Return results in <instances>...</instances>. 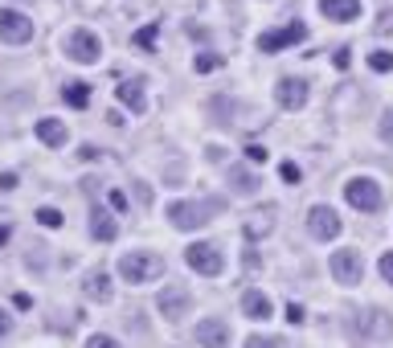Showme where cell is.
I'll use <instances>...</instances> for the list:
<instances>
[{
    "mask_svg": "<svg viewBox=\"0 0 393 348\" xmlns=\"http://www.w3.org/2000/svg\"><path fill=\"white\" fill-rule=\"evenodd\" d=\"M275 98H278V107H287V111H299L303 103H307V82H303V78H278Z\"/></svg>",
    "mask_w": 393,
    "mask_h": 348,
    "instance_id": "13",
    "label": "cell"
},
{
    "mask_svg": "<svg viewBox=\"0 0 393 348\" xmlns=\"http://www.w3.org/2000/svg\"><path fill=\"white\" fill-rule=\"evenodd\" d=\"M226 66V58H221V53H213V49H205V53H197V58H193V70H197V74H213V70H221Z\"/></svg>",
    "mask_w": 393,
    "mask_h": 348,
    "instance_id": "23",
    "label": "cell"
},
{
    "mask_svg": "<svg viewBox=\"0 0 393 348\" xmlns=\"http://www.w3.org/2000/svg\"><path fill=\"white\" fill-rule=\"evenodd\" d=\"M303 37H307V25H303V21H287L283 29H271V33L258 37V53H278V49L295 46V41H303Z\"/></svg>",
    "mask_w": 393,
    "mask_h": 348,
    "instance_id": "7",
    "label": "cell"
},
{
    "mask_svg": "<svg viewBox=\"0 0 393 348\" xmlns=\"http://www.w3.org/2000/svg\"><path fill=\"white\" fill-rule=\"evenodd\" d=\"M369 66L377 70V74H389V70H393V53L377 49V53H369Z\"/></svg>",
    "mask_w": 393,
    "mask_h": 348,
    "instance_id": "25",
    "label": "cell"
},
{
    "mask_svg": "<svg viewBox=\"0 0 393 348\" xmlns=\"http://www.w3.org/2000/svg\"><path fill=\"white\" fill-rule=\"evenodd\" d=\"M320 13L328 21H356L361 17V0H320Z\"/></svg>",
    "mask_w": 393,
    "mask_h": 348,
    "instance_id": "14",
    "label": "cell"
},
{
    "mask_svg": "<svg viewBox=\"0 0 393 348\" xmlns=\"http://www.w3.org/2000/svg\"><path fill=\"white\" fill-rule=\"evenodd\" d=\"M156 33H160V25L152 21V25H143V29H139V33L131 37V41H136L139 49H152V46H156Z\"/></svg>",
    "mask_w": 393,
    "mask_h": 348,
    "instance_id": "24",
    "label": "cell"
},
{
    "mask_svg": "<svg viewBox=\"0 0 393 348\" xmlns=\"http://www.w3.org/2000/svg\"><path fill=\"white\" fill-rule=\"evenodd\" d=\"M185 262L205 278H217L221 271H226V258H221V250H217L213 242H193V246L185 250Z\"/></svg>",
    "mask_w": 393,
    "mask_h": 348,
    "instance_id": "5",
    "label": "cell"
},
{
    "mask_svg": "<svg viewBox=\"0 0 393 348\" xmlns=\"http://www.w3.org/2000/svg\"><path fill=\"white\" fill-rule=\"evenodd\" d=\"M82 291H86V299L107 303V299H111V278L103 275V271H91V275H86V287H82Z\"/></svg>",
    "mask_w": 393,
    "mask_h": 348,
    "instance_id": "20",
    "label": "cell"
},
{
    "mask_svg": "<svg viewBox=\"0 0 393 348\" xmlns=\"http://www.w3.org/2000/svg\"><path fill=\"white\" fill-rule=\"evenodd\" d=\"M348 53H352V49H336V58H332V62H336V70H348V62H352Z\"/></svg>",
    "mask_w": 393,
    "mask_h": 348,
    "instance_id": "36",
    "label": "cell"
},
{
    "mask_svg": "<svg viewBox=\"0 0 393 348\" xmlns=\"http://www.w3.org/2000/svg\"><path fill=\"white\" fill-rule=\"evenodd\" d=\"M197 344L201 348H230V324L221 316H205L197 324Z\"/></svg>",
    "mask_w": 393,
    "mask_h": 348,
    "instance_id": "11",
    "label": "cell"
},
{
    "mask_svg": "<svg viewBox=\"0 0 393 348\" xmlns=\"http://www.w3.org/2000/svg\"><path fill=\"white\" fill-rule=\"evenodd\" d=\"M156 307H160L164 320H185L188 307H193V295H188V287H181V283H168L160 291V299H156Z\"/></svg>",
    "mask_w": 393,
    "mask_h": 348,
    "instance_id": "8",
    "label": "cell"
},
{
    "mask_svg": "<svg viewBox=\"0 0 393 348\" xmlns=\"http://www.w3.org/2000/svg\"><path fill=\"white\" fill-rule=\"evenodd\" d=\"M271 230H275V209H266V213H255V221L246 226V233H250V238H266Z\"/></svg>",
    "mask_w": 393,
    "mask_h": 348,
    "instance_id": "22",
    "label": "cell"
},
{
    "mask_svg": "<svg viewBox=\"0 0 393 348\" xmlns=\"http://www.w3.org/2000/svg\"><path fill=\"white\" fill-rule=\"evenodd\" d=\"M33 37V21L17 13V8H0V41H8V46H25Z\"/></svg>",
    "mask_w": 393,
    "mask_h": 348,
    "instance_id": "9",
    "label": "cell"
},
{
    "mask_svg": "<svg viewBox=\"0 0 393 348\" xmlns=\"http://www.w3.org/2000/svg\"><path fill=\"white\" fill-rule=\"evenodd\" d=\"M377 33H381V37H389L393 33V8H385V13L377 17Z\"/></svg>",
    "mask_w": 393,
    "mask_h": 348,
    "instance_id": "29",
    "label": "cell"
},
{
    "mask_svg": "<svg viewBox=\"0 0 393 348\" xmlns=\"http://www.w3.org/2000/svg\"><path fill=\"white\" fill-rule=\"evenodd\" d=\"M37 139L46 148H62L66 143V123L62 119H37Z\"/></svg>",
    "mask_w": 393,
    "mask_h": 348,
    "instance_id": "17",
    "label": "cell"
},
{
    "mask_svg": "<svg viewBox=\"0 0 393 348\" xmlns=\"http://www.w3.org/2000/svg\"><path fill=\"white\" fill-rule=\"evenodd\" d=\"M242 311H246V320H271V316H275V303L266 299L262 291H246V295H242Z\"/></svg>",
    "mask_w": 393,
    "mask_h": 348,
    "instance_id": "15",
    "label": "cell"
},
{
    "mask_svg": "<svg viewBox=\"0 0 393 348\" xmlns=\"http://www.w3.org/2000/svg\"><path fill=\"white\" fill-rule=\"evenodd\" d=\"M377 131H381V139H385V143H393V111H385V115H381V127H377Z\"/></svg>",
    "mask_w": 393,
    "mask_h": 348,
    "instance_id": "31",
    "label": "cell"
},
{
    "mask_svg": "<svg viewBox=\"0 0 393 348\" xmlns=\"http://www.w3.org/2000/svg\"><path fill=\"white\" fill-rule=\"evenodd\" d=\"M86 348H123L115 340V336H91V340H86Z\"/></svg>",
    "mask_w": 393,
    "mask_h": 348,
    "instance_id": "30",
    "label": "cell"
},
{
    "mask_svg": "<svg viewBox=\"0 0 393 348\" xmlns=\"http://www.w3.org/2000/svg\"><path fill=\"white\" fill-rule=\"evenodd\" d=\"M344 197H348V205L352 209H361V213H377L381 209V185L373 181V176H352L344 185Z\"/></svg>",
    "mask_w": 393,
    "mask_h": 348,
    "instance_id": "4",
    "label": "cell"
},
{
    "mask_svg": "<svg viewBox=\"0 0 393 348\" xmlns=\"http://www.w3.org/2000/svg\"><path fill=\"white\" fill-rule=\"evenodd\" d=\"M278 176H283V181H287V185H299V181H303L299 164H291V160H287V164H283V168H278Z\"/></svg>",
    "mask_w": 393,
    "mask_h": 348,
    "instance_id": "27",
    "label": "cell"
},
{
    "mask_svg": "<svg viewBox=\"0 0 393 348\" xmlns=\"http://www.w3.org/2000/svg\"><path fill=\"white\" fill-rule=\"evenodd\" d=\"M62 98H66L70 107H86V103H91V86H86V82H66V86H62Z\"/></svg>",
    "mask_w": 393,
    "mask_h": 348,
    "instance_id": "21",
    "label": "cell"
},
{
    "mask_svg": "<svg viewBox=\"0 0 393 348\" xmlns=\"http://www.w3.org/2000/svg\"><path fill=\"white\" fill-rule=\"evenodd\" d=\"M307 230H311V238H320V242L336 238V233H340V217H336V209H332V205H316L311 213H307Z\"/></svg>",
    "mask_w": 393,
    "mask_h": 348,
    "instance_id": "12",
    "label": "cell"
},
{
    "mask_svg": "<svg viewBox=\"0 0 393 348\" xmlns=\"http://www.w3.org/2000/svg\"><path fill=\"white\" fill-rule=\"evenodd\" d=\"M0 188L13 193V188H17V172H0Z\"/></svg>",
    "mask_w": 393,
    "mask_h": 348,
    "instance_id": "35",
    "label": "cell"
},
{
    "mask_svg": "<svg viewBox=\"0 0 393 348\" xmlns=\"http://www.w3.org/2000/svg\"><path fill=\"white\" fill-rule=\"evenodd\" d=\"M258 185H262V181H258L250 168H242V164H230V188L238 193V197H255Z\"/></svg>",
    "mask_w": 393,
    "mask_h": 348,
    "instance_id": "16",
    "label": "cell"
},
{
    "mask_svg": "<svg viewBox=\"0 0 393 348\" xmlns=\"http://www.w3.org/2000/svg\"><path fill=\"white\" fill-rule=\"evenodd\" d=\"M287 320H291V324H303V307H299V303H287Z\"/></svg>",
    "mask_w": 393,
    "mask_h": 348,
    "instance_id": "34",
    "label": "cell"
},
{
    "mask_svg": "<svg viewBox=\"0 0 393 348\" xmlns=\"http://www.w3.org/2000/svg\"><path fill=\"white\" fill-rule=\"evenodd\" d=\"M328 266H332L336 283H344V287H356V283L365 278V258L356 254V250H336Z\"/></svg>",
    "mask_w": 393,
    "mask_h": 348,
    "instance_id": "10",
    "label": "cell"
},
{
    "mask_svg": "<svg viewBox=\"0 0 393 348\" xmlns=\"http://www.w3.org/2000/svg\"><path fill=\"white\" fill-rule=\"evenodd\" d=\"M37 221H41L46 230H58V226H62V213L53 205H46V209H37Z\"/></svg>",
    "mask_w": 393,
    "mask_h": 348,
    "instance_id": "26",
    "label": "cell"
},
{
    "mask_svg": "<svg viewBox=\"0 0 393 348\" xmlns=\"http://www.w3.org/2000/svg\"><path fill=\"white\" fill-rule=\"evenodd\" d=\"M348 336L352 340H389L393 336V316L389 311H381V307H369V311H356L352 320H348Z\"/></svg>",
    "mask_w": 393,
    "mask_h": 348,
    "instance_id": "1",
    "label": "cell"
},
{
    "mask_svg": "<svg viewBox=\"0 0 393 348\" xmlns=\"http://www.w3.org/2000/svg\"><path fill=\"white\" fill-rule=\"evenodd\" d=\"M381 278L393 287V250H385V254H381Z\"/></svg>",
    "mask_w": 393,
    "mask_h": 348,
    "instance_id": "33",
    "label": "cell"
},
{
    "mask_svg": "<svg viewBox=\"0 0 393 348\" xmlns=\"http://www.w3.org/2000/svg\"><path fill=\"white\" fill-rule=\"evenodd\" d=\"M266 156H271V152H266L262 143H250V148H246V160L250 164H266Z\"/></svg>",
    "mask_w": 393,
    "mask_h": 348,
    "instance_id": "28",
    "label": "cell"
},
{
    "mask_svg": "<svg viewBox=\"0 0 393 348\" xmlns=\"http://www.w3.org/2000/svg\"><path fill=\"white\" fill-rule=\"evenodd\" d=\"M119 103L123 107H131V115H143V107H148V98H143V82H119Z\"/></svg>",
    "mask_w": 393,
    "mask_h": 348,
    "instance_id": "18",
    "label": "cell"
},
{
    "mask_svg": "<svg viewBox=\"0 0 393 348\" xmlns=\"http://www.w3.org/2000/svg\"><path fill=\"white\" fill-rule=\"evenodd\" d=\"M8 332H13V316L0 307V336H8Z\"/></svg>",
    "mask_w": 393,
    "mask_h": 348,
    "instance_id": "37",
    "label": "cell"
},
{
    "mask_svg": "<svg viewBox=\"0 0 393 348\" xmlns=\"http://www.w3.org/2000/svg\"><path fill=\"white\" fill-rule=\"evenodd\" d=\"M91 233L98 238V242H115V233H119L115 217H111L107 209H94V213H91Z\"/></svg>",
    "mask_w": 393,
    "mask_h": 348,
    "instance_id": "19",
    "label": "cell"
},
{
    "mask_svg": "<svg viewBox=\"0 0 393 348\" xmlns=\"http://www.w3.org/2000/svg\"><path fill=\"white\" fill-rule=\"evenodd\" d=\"M217 209H221L217 201H172L164 213H168V221H172L176 230H201V226L213 221Z\"/></svg>",
    "mask_w": 393,
    "mask_h": 348,
    "instance_id": "3",
    "label": "cell"
},
{
    "mask_svg": "<svg viewBox=\"0 0 393 348\" xmlns=\"http://www.w3.org/2000/svg\"><path fill=\"white\" fill-rule=\"evenodd\" d=\"M4 242H8V226H0V246H4Z\"/></svg>",
    "mask_w": 393,
    "mask_h": 348,
    "instance_id": "38",
    "label": "cell"
},
{
    "mask_svg": "<svg viewBox=\"0 0 393 348\" xmlns=\"http://www.w3.org/2000/svg\"><path fill=\"white\" fill-rule=\"evenodd\" d=\"M98 53H103V41H98V33H91V29H74L66 37V58L70 62L91 66V62H98Z\"/></svg>",
    "mask_w": 393,
    "mask_h": 348,
    "instance_id": "6",
    "label": "cell"
},
{
    "mask_svg": "<svg viewBox=\"0 0 393 348\" xmlns=\"http://www.w3.org/2000/svg\"><path fill=\"white\" fill-rule=\"evenodd\" d=\"M246 348H283L275 340V336H250V340H246Z\"/></svg>",
    "mask_w": 393,
    "mask_h": 348,
    "instance_id": "32",
    "label": "cell"
},
{
    "mask_svg": "<svg viewBox=\"0 0 393 348\" xmlns=\"http://www.w3.org/2000/svg\"><path fill=\"white\" fill-rule=\"evenodd\" d=\"M119 275L127 278V283H156L164 275V258L156 250H131V254L119 258Z\"/></svg>",
    "mask_w": 393,
    "mask_h": 348,
    "instance_id": "2",
    "label": "cell"
}]
</instances>
